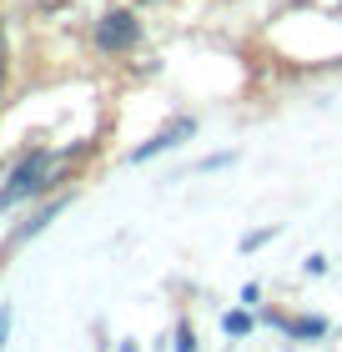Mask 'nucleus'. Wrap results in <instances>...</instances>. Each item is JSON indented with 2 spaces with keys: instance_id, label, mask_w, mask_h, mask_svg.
<instances>
[{
  "instance_id": "1",
  "label": "nucleus",
  "mask_w": 342,
  "mask_h": 352,
  "mask_svg": "<svg viewBox=\"0 0 342 352\" xmlns=\"http://www.w3.org/2000/svg\"><path fill=\"white\" fill-rule=\"evenodd\" d=\"M51 166H56V156H51V151H30L25 162L10 171V182L0 186V206H15V201L36 197V191L51 182Z\"/></svg>"
},
{
  "instance_id": "2",
  "label": "nucleus",
  "mask_w": 342,
  "mask_h": 352,
  "mask_svg": "<svg viewBox=\"0 0 342 352\" xmlns=\"http://www.w3.org/2000/svg\"><path fill=\"white\" fill-rule=\"evenodd\" d=\"M136 41H141V25H136L131 10L101 15V25H96V45H101V51H131Z\"/></svg>"
},
{
  "instance_id": "3",
  "label": "nucleus",
  "mask_w": 342,
  "mask_h": 352,
  "mask_svg": "<svg viewBox=\"0 0 342 352\" xmlns=\"http://www.w3.org/2000/svg\"><path fill=\"white\" fill-rule=\"evenodd\" d=\"M186 136H197V121H191V116H176V121L167 126V131H156L151 141H146V146H136V151H131V162H151V156L171 151V146H182Z\"/></svg>"
},
{
  "instance_id": "4",
  "label": "nucleus",
  "mask_w": 342,
  "mask_h": 352,
  "mask_svg": "<svg viewBox=\"0 0 342 352\" xmlns=\"http://www.w3.org/2000/svg\"><path fill=\"white\" fill-rule=\"evenodd\" d=\"M267 322L282 327V332H292V338H322V332H328L322 317H282V312H267Z\"/></svg>"
},
{
  "instance_id": "5",
  "label": "nucleus",
  "mask_w": 342,
  "mask_h": 352,
  "mask_svg": "<svg viewBox=\"0 0 342 352\" xmlns=\"http://www.w3.org/2000/svg\"><path fill=\"white\" fill-rule=\"evenodd\" d=\"M222 327L232 332V338H247V332H252V312H226V317H222Z\"/></svg>"
},
{
  "instance_id": "6",
  "label": "nucleus",
  "mask_w": 342,
  "mask_h": 352,
  "mask_svg": "<svg viewBox=\"0 0 342 352\" xmlns=\"http://www.w3.org/2000/svg\"><path fill=\"white\" fill-rule=\"evenodd\" d=\"M176 352H197V332H191L186 322L176 327Z\"/></svg>"
},
{
  "instance_id": "7",
  "label": "nucleus",
  "mask_w": 342,
  "mask_h": 352,
  "mask_svg": "<svg viewBox=\"0 0 342 352\" xmlns=\"http://www.w3.org/2000/svg\"><path fill=\"white\" fill-rule=\"evenodd\" d=\"M302 272H307V277H322V272H328V257H307Z\"/></svg>"
},
{
  "instance_id": "8",
  "label": "nucleus",
  "mask_w": 342,
  "mask_h": 352,
  "mask_svg": "<svg viewBox=\"0 0 342 352\" xmlns=\"http://www.w3.org/2000/svg\"><path fill=\"white\" fill-rule=\"evenodd\" d=\"M267 236H272V227H262V232H252V236H247V242H242V247H247V252H252V247H262V242H267Z\"/></svg>"
},
{
  "instance_id": "9",
  "label": "nucleus",
  "mask_w": 342,
  "mask_h": 352,
  "mask_svg": "<svg viewBox=\"0 0 342 352\" xmlns=\"http://www.w3.org/2000/svg\"><path fill=\"white\" fill-rule=\"evenodd\" d=\"M6 332H10V312L0 307V347H6Z\"/></svg>"
},
{
  "instance_id": "10",
  "label": "nucleus",
  "mask_w": 342,
  "mask_h": 352,
  "mask_svg": "<svg viewBox=\"0 0 342 352\" xmlns=\"http://www.w3.org/2000/svg\"><path fill=\"white\" fill-rule=\"evenodd\" d=\"M0 81H6V56H0Z\"/></svg>"
}]
</instances>
